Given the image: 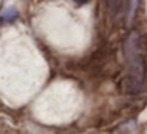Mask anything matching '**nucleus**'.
<instances>
[{
	"mask_svg": "<svg viewBox=\"0 0 147 134\" xmlns=\"http://www.w3.org/2000/svg\"><path fill=\"white\" fill-rule=\"evenodd\" d=\"M125 57V90L130 95H138L144 90L147 80L146 41L136 30L130 33L123 44Z\"/></svg>",
	"mask_w": 147,
	"mask_h": 134,
	"instance_id": "1",
	"label": "nucleus"
},
{
	"mask_svg": "<svg viewBox=\"0 0 147 134\" xmlns=\"http://www.w3.org/2000/svg\"><path fill=\"white\" fill-rule=\"evenodd\" d=\"M105 10L108 16L114 22H120L125 19L128 14V7H130V0H103Z\"/></svg>",
	"mask_w": 147,
	"mask_h": 134,
	"instance_id": "2",
	"label": "nucleus"
},
{
	"mask_svg": "<svg viewBox=\"0 0 147 134\" xmlns=\"http://www.w3.org/2000/svg\"><path fill=\"white\" fill-rule=\"evenodd\" d=\"M16 16H18V11L13 10V8H8V10H5L2 13V21L3 22H10V21L16 19Z\"/></svg>",
	"mask_w": 147,
	"mask_h": 134,
	"instance_id": "3",
	"label": "nucleus"
},
{
	"mask_svg": "<svg viewBox=\"0 0 147 134\" xmlns=\"http://www.w3.org/2000/svg\"><path fill=\"white\" fill-rule=\"evenodd\" d=\"M73 2H74V3H78V5H84L87 0H73Z\"/></svg>",
	"mask_w": 147,
	"mask_h": 134,
	"instance_id": "4",
	"label": "nucleus"
}]
</instances>
